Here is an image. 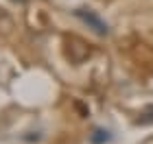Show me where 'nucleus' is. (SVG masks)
Returning <instances> with one entry per match:
<instances>
[{"label": "nucleus", "mask_w": 153, "mask_h": 144, "mask_svg": "<svg viewBox=\"0 0 153 144\" xmlns=\"http://www.w3.org/2000/svg\"><path fill=\"white\" fill-rule=\"evenodd\" d=\"M74 16L79 18L83 24H88V29H92L96 35H107V33H109L107 22H105V20H103L96 11H92V9H76Z\"/></svg>", "instance_id": "nucleus-1"}, {"label": "nucleus", "mask_w": 153, "mask_h": 144, "mask_svg": "<svg viewBox=\"0 0 153 144\" xmlns=\"http://www.w3.org/2000/svg\"><path fill=\"white\" fill-rule=\"evenodd\" d=\"M112 131H107V129H94L92 133H90V142L92 144H107L112 142Z\"/></svg>", "instance_id": "nucleus-2"}, {"label": "nucleus", "mask_w": 153, "mask_h": 144, "mask_svg": "<svg viewBox=\"0 0 153 144\" xmlns=\"http://www.w3.org/2000/svg\"><path fill=\"white\" fill-rule=\"evenodd\" d=\"M151 122H153V105H149V107L140 114V118L136 120V125H151Z\"/></svg>", "instance_id": "nucleus-3"}, {"label": "nucleus", "mask_w": 153, "mask_h": 144, "mask_svg": "<svg viewBox=\"0 0 153 144\" xmlns=\"http://www.w3.org/2000/svg\"><path fill=\"white\" fill-rule=\"evenodd\" d=\"M20 2H24V0H20Z\"/></svg>", "instance_id": "nucleus-4"}]
</instances>
